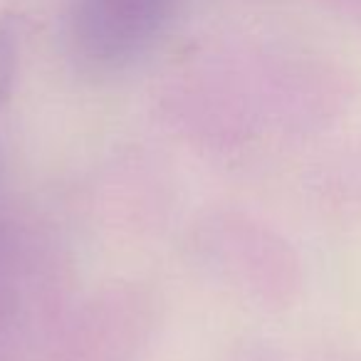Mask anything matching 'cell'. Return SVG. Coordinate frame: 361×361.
<instances>
[{"label": "cell", "instance_id": "cell-1", "mask_svg": "<svg viewBox=\"0 0 361 361\" xmlns=\"http://www.w3.org/2000/svg\"><path fill=\"white\" fill-rule=\"evenodd\" d=\"M169 11L171 0H72V45L90 67L116 70L156 40Z\"/></svg>", "mask_w": 361, "mask_h": 361}]
</instances>
